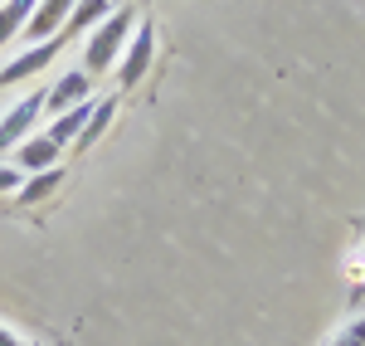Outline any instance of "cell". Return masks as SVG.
<instances>
[{"mask_svg":"<svg viewBox=\"0 0 365 346\" xmlns=\"http://www.w3.org/2000/svg\"><path fill=\"white\" fill-rule=\"evenodd\" d=\"M132 10L127 5H117L113 15L103 20V25L88 34V49H83V73L93 78V73H108L117 58H122V49H127V39H132Z\"/></svg>","mask_w":365,"mask_h":346,"instance_id":"1","label":"cell"},{"mask_svg":"<svg viewBox=\"0 0 365 346\" xmlns=\"http://www.w3.org/2000/svg\"><path fill=\"white\" fill-rule=\"evenodd\" d=\"M151 54H156V25H151V20H141V25H132V39H127L122 58H117V83H122V88H137L141 73L151 68Z\"/></svg>","mask_w":365,"mask_h":346,"instance_id":"2","label":"cell"},{"mask_svg":"<svg viewBox=\"0 0 365 346\" xmlns=\"http://www.w3.org/2000/svg\"><path fill=\"white\" fill-rule=\"evenodd\" d=\"M39 113H44V88H34L25 93L10 113L0 117V151H10V146H20L25 137H34V127H39Z\"/></svg>","mask_w":365,"mask_h":346,"instance_id":"3","label":"cell"},{"mask_svg":"<svg viewBox=\"0 0 365 346\" xmlns=\"http://www.w3.org/2000/svg\"><path fill=\"white\" fill-rule=\"evenodd\" d=\"M68 39L63 34H54V39H39V44H29L25 54H15L5 68H0V88H10V83H25V78H34V73H44L49 63L58 58V49H63Z\"/></svg>","mask_w":365,"mask_h":346,"instance_id":"4","label":"cell"},{"mask_svg":"<svg viewBox=\"0 0 365 346\" xmlns=\"http://www.w3.org/2000/svg\"><path fill=\"white\" fill-rule=\"evenodd\" d=\"M88 103V73L83 68H68V73H58L54 88H44V113H68V108H78Z\"/></svg>","mask_w":365,"mask_h":346,"instance_id":"5","label":"cell"},{"mask_svg":"<svg viewBox=\"0 0 365 346\" xmlns=\"http://www.w3.org/2000/svg\"><path fill=\"white\" fill-rule=\"evenodd\" d=\"M73 5H78V0H39V10L29 15V25H25V39H29V44H39V39L63 34V20H68Z\"/></svg>","mask_w":365,"mask_h":346,"instance_id":"6","label":"cell"},{"mask_svg":"<svg viewBox=\"0 0 365 346\" xmlns=\"http://www.w3.org/2000/svg\"><path fill=\"white\" fill-rule=\"evenodd\" d=\"M108 15H113L108 0H78V5L68 10V20H63V39H68V34H93Z\"/></svg>","mask_w":365,"mask_h":346,"instance_id":"7","label":"cell"},{"mask_svg":"<svg viewBox=\"0 0 365 346\" xmlns=\"http://www.w3.org/2000/svg\"><path fill=\"white\" fill-rule=\"evenodd\" d=\"M58 151H63V146L49 142L44 132H39V137H25V142H20V166H25L29 175H34V171H49V166H58Z\"/></svg>","mask_w":365,"mask_h":346,"instance_id":"8","label":"cell"},{"mask_svg":"<svg viewBox=\"0 0 365 346\" xmlns=\"http://www.w3.org/2000/svg\"><path fill=\"white\" fill-rule=\"evenodd\" d=\"M34 10H39V0H0V44L20 39Z\"/></svg>","mask_w":365,"mask_h":346,"instance_id":"9","label":"cell"},{"mask_svg":"<svg viewBox=\"0 0 365 346\" xmlns=\"http://www.w3.org/2000/svg\"><path fill=\"white\" fill-rule=\"evenodd\" d=\"M88 113H93V103H78V108H68V113H58L54 122H49V142H58V146H73L78 142V132L88 127Z\"/></svg>","mask_w":365,"mask_h":346,"instance_id":"10","label":"cell"},{"mask_svg":"<svg viewBox=\"0 0 365 346\" xmlns=\"http://www.w3.org/2000/svg\"><path fill=\"white\" fill-rule=\"evenodd\" d=\"M58 185H63V171H58V166H49V171H34L25 185L15 190V200H20V205H34V200H44V195H54Z\"/></svg>","mask_w":365,"mask_h":346,"instance_id":"11","label":"cell"},{"mask_svg":"<svg viewBox=\"0 0 365 346\" xmlns=\"http://www.w3.org/2000/svg\"><path fill=\"white\" fill-rule=\"evenodd\" d=\"M117 113V98H103V103H93V113H88V127L78 132V142H73V151H83V146H93L103 132H108V122H113Z\"/></svg>","mask_w":365,"mask_h":346,"instance_id":"12","label":"cell"},{"mask_svg":"<svg viewBox=\"0 0 365 346\" xmlns=\"http://www.w3.org/2000/svg\"><path fill=\"white\" fill-rule=\"evenodd\" d=\"M327 346H365V317H351V322H346V327H341V332H336V337H331Z\"/></svg>","mask_w":365,"mask_h":346,"instance_id":"13","label":"cell"},{"mask_svg":"<svg viewBox=\"0 0 365 346\" xmlns=\"http://www.w3.org/2000/svg\"><path fill=\"white\" fill-rule=\"evenodd\" d=\"M25 180H20V171L15 166H0V190H20Z\"/></svg>","mask_w":365,"mask_h":346,"instance_id":"14","label":"cell"},{"mask_svg":"<svg viewBox=\"0 0 365 346\" xmlns=\"http://www.w3.org/2000/svg\"><path fill=\"white\" fill-rule=\"evenodd\" d=\"M0 346H29V342L15 332V327H5V322H0Z\"/></svg>","mask_w":365,"mask_h":346,"instance_id":"15","label":"cell"}]
</instances>
